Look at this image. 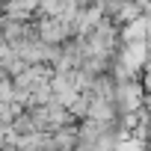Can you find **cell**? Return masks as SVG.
<instances>
[{
  "label": "cell",
  "instance_id": "obj_3",
  "mask_svg": "<svg viewBox=\"0 0 151 151\" xmlns=\"http://www.w3.org/2000/svg\"><path fill=\"white\" fill-rule=\"evenodd\" d=\"M83 3H98V0H83Z\"/></svg>",
  "mask_w": 151,
  "mask_h": 151
},
{
  "label": "cell",
  "instance_id": "obj_2",
  "mask_svg": "<svg viewBox=\"0 0 151 151\" xmlns=\"http://www.w3.org/2000/svg\"><path fill=\"white\" fill-rule=\"evenodd\" d=\"M36 36L45 45H62L65 39L74 36V30L68 21H62L56 15H36Z\"/></svg>",
  "mask_w": 151,
  "mask_h": 151
},
{
  "label": "cell",
  "instance_id": "obj_1",
  "mask_svg": "<svg viewBox=\"0 0 151 151\" xmlns=\"http://www.w3.org/2000/svg\"><path fill=\"white\" fill-rule=\"evenodd\" d=\"M113 101H116L119 116L139 110L142 101H145V89H142L139 77H116V95H113Z\"/></svg>",
  "mask_w": 151,
  "mask_h": 151
}]
</instances>
